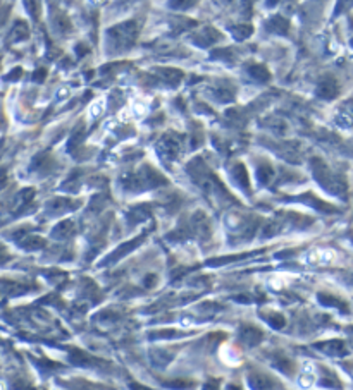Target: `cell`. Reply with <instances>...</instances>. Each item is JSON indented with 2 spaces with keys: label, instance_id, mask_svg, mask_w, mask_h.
<instances>
[{
  "label": "cell",
  "instance_id": "cell-1",
  "mask_svg": "<svg viewBox=\"0 0 353 390\" xmlns=\"http://www.w3.org/2000/svg\"><path fill=\"white\" fill-rule=\"evenodd\" d=\"M136 33H138V26L133 21H128L123 24H117L112 30L107 31V36H109V42L114 50H126L135 43Z\"/></svg>",
  "mask_w": 353,
  "mask_h": 390
},
{
  "label": "cell",
  "instance_id": "cell-2",
  "mask_svg": "<svg viewBox=\"0 0 353 390\" xmlns=\"http://www.w3.org/2000/svg\"><path fill=\"white\" fill-rule=\"evenodd\" d=\"M338 93H339V86H338V83H336V79L331 78V76L322 78L319 81V84H317V95H319L320 98L331 100Z\"/></svg>",
  "mask_w": 353,
  "mask_h": 390
},
{
  "label": "cell",
  "instance_id": "cell-3",
  "mask_svg": "<svg viewBox=\"0 0 353 390\" xmlns=\"http://www.w3.org/2000/svg\"><path fill=\"white\" fill-rule=\"evenodd\" d=\"M160 151L164 153L166 158H174L179 153V141L172 136H166V138L160 141Z\"/></svg>",
  "mask_w": 353,
  "mask_h": 390
},
{
  "label": "cell",
  "instance_id": "cell-4",
  "mask_svg": "<svg viewBox=\"0 0 353 390\" xmlns=\"http://www.w3.org/2000/svg\"><path fill=\"white\" fill-rule=\"evenodd\" d=\"M242 339L248 345H255L262 340V332L257 330V328H254V327H243L242 328Z\"/></svg>",
  "mask_w": 353,
  "mask_h": 390
},
{
  "label": "cell",
  "instance_id": "cell-5",
  "mask_svg": "<svg viewBox=\"0 0 353 390\" xmlns=\"http://www.w3.org/2000/svg\"><path fill=\"white\" fill-rule=\"evenodd\" d=\"M317 347L322 349L324 352H331V354H343L346 352V345L341 340H331V342H322V344H317Z\"/></svg>",
  "mask_w": 353,
  "mask_h": 390
},
{
  "label": "cell",
  "instance_id": "cell-6",
  "mask_svg": "<svg viewBox=\"0 0 353 390\" xmlns=\"http://www.w3.org/2000/svg\"><path fill=\"white\" fill-rule=\"evenodd\" d=\"M267 26L271 31H276V33H279V35H286L288 30H290V23H288L284 18H281V16L272 18L271 21L267 23Z\"/></svg>",
  "mask_w": 353,
  "mask_h": 390
},
{
  "label": "cell",
  "instance_id": "cell-7",
  "mask_svg": "<svg viewBox=\"0 0 353 390\" xmlns=\"http://www.w3.org/2000/svg\"><path fill=\"white\" fill-rule=\"evenodd\" d=\"M196 40H202L200 45H210V43H214L219 40V33L214 30V28H207V30H203L202 33L196 35Z\"/></svg>",
  "mask_w": 353,
  "mask_h": 390
},
{
  "label": "cell",
  "instance_id": "cell-8",
  "mask_svg": "<svg viewBox=\"0 0 353 390\" xmlns=\"http://www.w3.org/2000/svg\"><path fill=\"white\" fill-rule=\"evenodd\" d=\"M252 78H255L257 81H269L271 79V72H269L264 66H250L248 67Z\"/></svg>",
  "mask_w": 353,
  "mask_h": 390
},
{
  "label": "cell",
  "instance_id": "cell-9",
  "mask_svg": "<svg viewBox=\"0 0 353 390\" xmlns=\"http://www.w3.org/2000/svg\"><path fill=\"white\" fill-rule=\"evenodd\" d=\"M250 383L255 390H266L272 385V381L267 378V376L262 375H252L250 376Z\"/></svg>",
  "mask_w": 353,
  "mask_h": 390
},
{
  "label": "cell",
  "instance_id": "cell-10",
  "mask_svg": "<svg viewBox=\"0 0 353 390\" xmlns=\"http://www.w3.org/2000/svg\"><path fill=\"white\" fill-rule=\"evenodd\" d=\"M232 175H234V179L238 180V182L242 184L243 187L250 186V184H248V174H247V170H245V167L242 165V163H238V165L234 167V170H232Z\"/></svg>",
  "mask_w": 353,
  "mask_h": 390
},
{
  "label": "cell",
  "instance_id": "cell-11",
  "mask_svg": "<svg viewBox=\"0 0 353 390\" xmlns=\"http://www.w3.org/2000/svg\"><path fill=\"white\" fill-rule=\"evenodd\" d=\"M252 26H247V24H242V26H234L232 28V36H234L236 40H245L248 38V36L252 35Z\"/></svg>",
  "mask_w": 353,
  "mask_h": 390
},
{
  "label": "cell",
  "instance_id": "cell-12",
  "mask_svg": "<svg viewBox=\"0 0 353 390\" xmlns=\"http://www.w3.org/2000/svg\"><path fill=\"white\" fill-rule=\"evenodd\" d=\"M69 359L73 361L74 364H86V363H90L91 361V357L86 354V352H83V351H73L71 352V356H69Z\"/></svg>",
  "mask_w": 353,
  "mask_h": 390
},
{
  "label": "cell",
  "instance_id": "cell-13",
  "mask_svg": "<svg viewBox=\"0 0 353 390\" xmlns=\"http://www.w3.org/2000/svg\"><path fill=\"white\" fill-rule=\"evenodd\" d=\"M28 33H30V31H28V26H26V24L23 23V21H18V24H16L14 30H13V36H14V38H16V40H23V38H26Z\"/></svg>",
  "mask_w": 353,
  "mask_h": 390
},
{
  "label": "cell",
  "instance_id": "cell-14",
  "mask_svg": "<svg viewBox=\"0 0 353 390\" xmlns=\"http://www.w3.org/2000/svg\"><path fill=\"white\" fill-rule=\"evenodd\" d=\"M166 387H169V388H179V390H183V388H190V387H193V381H190V380H172V381H166Z\"/></svg>",
  "mask_w": 353,
  "mask_h": 390
},
{
  "label": "cell",
  "instance_id": "cell-15",
  "mask_svg": "<svg viewBox=\"0 0 353 390\" xmlns=\"http://www.w3.org/2000/svg\"><path fill=\"white\" fill-rule=\"evenodd\" d=\"M160 74H162L164 78L167 79V81H171V83H174V84L183 78V72H181V71H174V69H166V71L160 72Z\"/></svg>",
  "mask_w": 353,
  "mask_h": 390
},
{
  "label": "cell",
  "instance_id": "cell-16",
  "mask_svg": "<svg viewBox=\"0 0 353 390\" xmlns=\"http://www.w3.org/2000/svg\"><path fill=\"white\" fill-rule=\"evenodd\" d=\"M272 175H274V170H272V168L269 165H262L259 168V179H260V182H262V184L269 182V179H271Z\"/></svg>",
  "mask_w": 353,
  "mask_h": 390
},
{
  "label": "cell",
  "instance_id": "cell-17",
  "mask_svg": "<svg viewBox=\"0 0 353 390\" xmlns=\"http://www.w3.org/2000/svg\"><path fill=\"white\" fill-rule=\"evenodd\" d=\"M136 244H140V239H135V241H131V243H128V244H126V246L119 248V249H117V251H115V253H114V256H112V261H114V260H117V258H119V256L126 255V253H128V251H131V249H133V248L136 246Z\"/></svg>",
  "mask_w": 353,
  "mask_h": 390
},
{
  "label": "cell",
  "instance_id": "cell-18",
  "mask_svg": "<svg viewBox=\"0 0 353 390\" xmlns=\"http://www.w3.org/2000/svg\"><path fill=\"white\" fill-rule=\"evenodd\" d=\"M195 2L196 0H169V6L172 9H188V7H191Z\"/></svg>",
  "mask_w": 353,
  "mask_h": 390
},
{
  "label": "cell",
  "instance_id": "cell-19",
  "mask_svg": "<svg viewBox=\"0 0 353 390\" xmlns=\"http://www.w3.org/2000/svg\"><path fill=\"white\" fill-rule=\"evenodd\" d=\"M319 299H320V303H324V304H327V306H338V308H346L344 306L341 301H338V299H334V297H326V296H319Z\"/></svg>",
  "mask_w": 353,
  "mask_h": 390
},
{
  "label": "cell",
  "instance_id": "cell-20",
  "mask_svg": "<svg viewBox=\"0 0 353 390\" xmlns=\"http://www.w3.org/2000/svg\"><path fill=\"white\" fill-rule=\"evenodd\" d=\"M69 232H71V222H64V224H61V225H59V227L54 231V236L62 237V236H67Z\"/></svg>",
  "mask_w": 353,
  "mask_h": 390
},
{
  "label": "cell",
  "instance_id": "cell-21",
  "mask_svg": "<svg viewBox=\"0 0 353 390\" xmlns=\"http://www.w3.org/2000/svg\"><path fill=\"white\" fill-rule=\"evenodd\" d=\"M81 136H83V127L79 126L78 129L73 132V138H71V141H69V148H71V150H73L76 144H78V141L81 139Z\"/></svg>",
  "mask_w": 353,
  "mask_h": 390
},
{
  "label": "cell",
  "instance_id": "cell-22",
  "mask_svg": "<svg viewBox=\"0 0 353 390\" xmlns=\"http://www.w3.org/2000/svg\"><path fill=\"white\" fill-rule=\"evenodd\" d=\"M269 323L272 325V327H278V328H281V327H284V318L281 315H272V316H269Z\"/></svg>",
  "mask_w": 353,
  "mask_h": 390
},
{
  "label": "cell",
  "instance_id": "cell-23",
  "mask_svg": "<svg viewBox=\"0 0 353 390\" xmlns=\"http://www.w3.org/2000/svg\"><path fill=\"white\" fill-rule=\"evenodd\" d=\"M43 246V239H38V237H31L28 243H25V248L35 249V248H42Z\"/></svg>",
  "mask_w": 353,
  "mask_h": 390
},
{
  "label": "cell",
  "instance_id": "cell-24",
  "mask_svg": "<svg viewBox=\"0 0 353 390\" xmlns=\"http://www.w3.org/2000/svg\"><path fill=\"white\" fill-rule=\"evenodd\" d=\"M351 6H353V0H339V2H338V7H336V14H339V12L350 9Z\"/></svg>",
  "mask_w": 353,
  "mask_h": 390
},
{
  "label": "cell",
  "instance_id": "cell-25",
  "mask_svg": "<svg viewBox=\"0 0 353 390\" xmlns=\"http://www.w3.org/2000/svg\"><path fill=\"white\" fill-rule=\"evenodd\" d=\"M203 390H219V380H208Z\"/></svg>",
  "mask_w": 353,
  "mask_h": 390
},
{
  "label": "cell",
  "instance_id": "cell-26",
  "mask_svg": "<svg viewBox=\"0 0 353 390\" xmlns=\"http://www.w3.org/2000/svg\"><path fill=\"white\" fill-rule=\"evenodd\" d=\"M47 76V71L45 69H38L37 72H35V76H33V79L35 81H42L43 78Z\"/></svg>",
  "mask_w": 353,
  "mask_h": 390
},
{
  "label": "cell",
  "instance_id": "cell-27",
  "mask_svg": "<svg viewBox=\"0 0 353 390\" xmlns=\"http://www.w3.org/2000/svg\"><path fill=\"white\" fill-rule=\"evenodd\" d=\"M131 390H150V388L143 387V385H136V383H131Z\"/></svg>",
  "mask_w": 353,
  "mask_h": 390
},
{
  "label": "cell",
  "instance_id": "cell-28",
  "mask_svg": "<svg viewBox=\"0 0 353 390\" xmlns=\"http://www.w3.org/2000/svg\"><path fill=\"white\" fill-rule=\"evenodd\" d=\"M279 2V0H267V6L269 7H272V6H276V4H278Z\"/></svg>",
  "mask_w": 353,
  "mask_h": 390
},
{
  "label": "cell",
  "instance_id": "cell-29",
  "mask_svg": "<svg viewBox=\"0 0 353 390\" xmlns=\"http://www.w3.org/2000/svg\"><path fill=\"white\" fill-rule=\"evenodd\" d=\"M227 390H240V387H234V385H229V387H227Z\"/></svg>",
  "mask_w": 353,
  "mask_h": 390
},
{
  "label": "cell",
  "instance_id": "cell-30",
  "mask_svg": "<svg viewBox=\"0 0 353 390\" xmlns=\"http://www.w3.org/2000/svg\"><path fill=\"white\" fill-rule=\"evenodd\" d=\"M351 45H353V42H351Z\"/></svg>",
  "mask_w": 353,
  "mask_h": 390
}]
</instances>
